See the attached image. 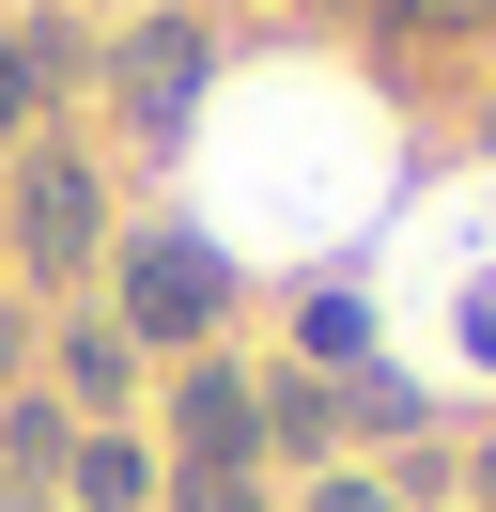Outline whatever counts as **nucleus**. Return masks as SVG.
<instances>
[{
    "instance_id": "1",
    "label": "nucleus",
    "mask_w": 496,
    "mask_h": 512,
    "mask_svg": "<svg viewBox=\"0 0 496 512\" xmlns=\"http://www.w3.org/2000/svg\"><path fill=\"white\" fill-rule=\"evenodd\" d=\"M124 311H140L155 342H202V326H217V249H186V233H140V249H124Z\"/></svg>"
},
{
    "instance_id": "2",
    "label": "nucleus",
    "mask_w": 496,
    "mask_h": 512,
    "mask_svg": "<svg viewBox=\"0 0 496 512\" xmlns=\"http://www.w3.org/2000/svg\"><path fill=\"white\" fill-rule=\"evenodd\" d=\"M186 109H202V32H186V16L124 32V125H140V140H171Z\"/></svg>"
},
{
    "instance_id": "3",
    "label": "nucleus",
    "mask_w": 496,
    "mask_h": 512,
    "mask_svg": "<svg viewBox=\"0 0 496 512\" xmlns=\"http://www.w3.org/2000/svg\"><path fill=\"white\" fill-rule=\"evenodd\" d=\"M16 249L47 264V280L93 264V171H78V156H31V171H16Z\"/></svg>"
},
{
    "instance_id": "4",
    "label": "nucleus",
    "mask_w": 496,
    "mask_h": 512,
    "mask_svg": "<svg viewBox=\"0 0 496 512\" xmlns=\"http://www.w3.org/2000/svg\"><path fill=\"white\" fill-rule=\"evenodd\" d=\"M248 435H264V404H248L233 373H186V466H233L248 481Z\"/></svg>"
},
{
    "instance_id": "5",
    "label": "nucleus",
    "mask_w": 496,
    "mask_h": 512,
    "mask_svg": "<svg viewBox=\"0 0 496 512\" xmlns=\"http://www.w3.org/2000/svg\"><path fill=\"white\" fill-rule=\"evenodd\" d=\"M62 481H78L93 512H124V497H140V450H124V435H78V466H62Z\"/></svg>"
},
{
    "instance_id": "6",
    "label": "nucleus",
    "mask_w": 496,
    "mask_h": 512,
    "mask_svg": "<svg viewBox=\"0 0 496 512\" xmlns=\"http://www.w3.org/2000/svg\"><path fill=\"white\" fill-rule=\"evenodd\" d=\"M62 388H78V404H109V388H124V342H109V326H62Z\"/></svg>"
},
{
    "instance_id": "7",
    "label": "nucleus",
    "mask_w": 496,
    "mask_h": 512,
    "mask_svg": "<svg viewBox=\"0 0 496 512\" xmlns=\"http://www.w3.org/2000/svg\"><path fill=\"white\" fill-rule=\"evenodd\" d=\"M16 481H47V466H78V435H62V404H16V450H0Z\"/></svg>"
},
{
    "instance_id": "8",
    "label": "nucleus",
    "mask_w": 496,
    "mask_h": 512,
    "mask_svg": "<svg viewBox=\"0 0 496 512\" xmlns=\"http://www.w3.org/2000/svg\"><path fill=\"white\" fill-rule=\"evenodd\" d=\"M186 512H264V497H248L233 466H186Z\"/></svg>"
},
{
    "instance_id": "9",
    "label": "nucleus",
    "mask_w": 496,
    "mask_h": 512,
    "mask_svg": "<svg viewBox=\"0 0 496 512\" xmlns=\"http://www.w3.org/2000/svg\"><path fill=\"white\" fill-rule=\"evenodd\" d=\"M0 512H62V497H47V481H16V466H0Z\"/></svg>"
},
{
    "instance_id": "10",
    "label": "nucleus",
    "mask_w": 496,
    "mask_h": 512,
    "mask_svg": "<svg viewBox=\"0 0 496 512\" xmlns=\"http://www.w3.org/2000/svg\"><path fill=\"white\" fill-rule=\"evenodd\" d=\"M310 512H388V497H372V481H326V497H310Z\"/></svg>"
},
{
    "instance_id": "11",
    "label": "nucleus",
    "mask_w": 496,
    "mask_h": 512,
    "mask_svg": "<svg viewBox=\"0 0 496 512\" xmlns=\"http://www.w3.org/2000/svg\"><path fill=\"white\" fill-rule=\"evenodd\" d=\"M450 16H496V0H450Z\"/></svg>"
},
{
    "instance_id": "12",
    "label": "nucleus",
    "mask_w": 496,
    "mask_h": 512,
    "mask_svg": "<svg viewBox=\"0 0 496 512\" xmlns=\"http://www.w3.org/2000/svg\"><path fill=\"white\" fill-rule=\"evenodd\" d=\"M481 497H496V450H481Z\"/></svg>"
}]
</instances>
